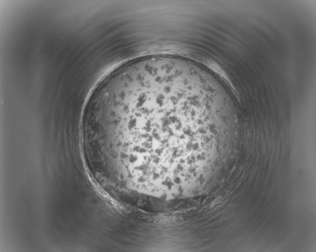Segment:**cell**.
Here are the masks:
<instances>
[{
	"label": "cell",
	"mask_w": 316,
	"mask_h": 252,
	"mask_svg": "<svg viewBox=\"0 0 316 252\" xmlns=\"http://www.w3.org/2000/svg\"><path fill=\"white\" fill-rule=\"evenodd\" d=\"M202 74L172 62L122 70L99 92L92 113L97 134L142 180L181 179L194 174L204 140L216 128L208 114Z\"/></svg>",
	"instance_id": "obj_1"
}]
</instances>
